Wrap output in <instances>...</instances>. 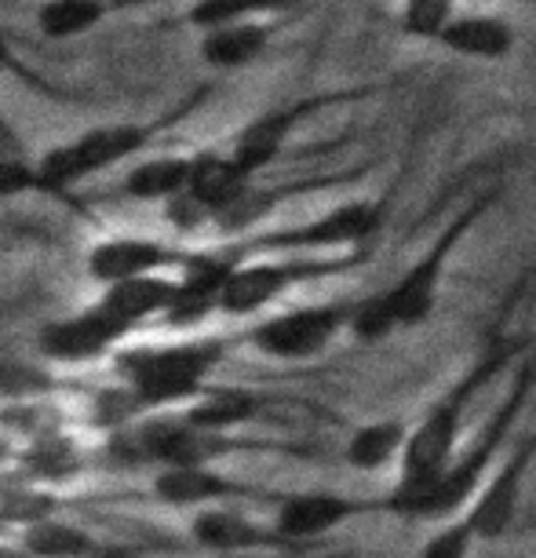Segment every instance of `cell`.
<instances>
[{"mask_svg":"<svg viewBox=\"0 0 536 558\" xmlns=\"http://www.w3.org/2000/svg\"><path fill=\"white\" fill-rule=\"evenodd\" d=\"M533 391H536V362L533 357H522L511 376V384H508V395L497 402V409L489 413L486 424L475 430V438L449 457V463L441 468V475L430 482L427 489H419L416 497H409V500L391 504L394 519L441 522V519H453V514L464 511L471 497L482 489L486 475L497 468L503 449L511 446L514 427H519L522 413L533 402Z\"/></svg>","mask_w":536,"mask_h":558,"instance_id":"1","label":"cell"},{"mask_svg":"<svg viewBox=\"0 0 536 558\" xmlns=\"http://www.w3.org/2000/svg\"><path fill=\"white\" fill-rule=\"evenodd\" d=\"M88 558H146L143 551H135V547L129 544H96V551H92Z\"/></svg>","mask_w":536,"mask_h":558,"instance_id":"35","label":"cell"},{"mask_svg":"<svg viewBox=\"0 0 536 558\" xmlns=\"http://www.w3.org/2000/svg\"><path fill=\"white\" fill-rule=\"evenodd\" d=\"M0 73L12 77L15 84H23V88L34 92V96L48 99V102H84L81 92H73V88H66V84L45 77L34 62H26L23 56H19V48L4 37V29H0Z\"/></svg>","mask_w":536,"mask_h":558,"instance_id":"29","label":"cell"},{"mask_svg":"<svg viewBox=\"0 0 536 558\" xmlns=\"http://www.w3.org/2000/svg\"><path fill=\"white\" fill-rule=\"evenodd\" d=\"M92 424L102 430H129L132 424H139L143 416H150L143 409V402L135 398L129 387H102V391L92 398Z\"/></svg>","mask_w":536,"mask_h":558,"instance_id":"32","label":"cell"},{"mask_svg":"<svg viewBox=\"0 0 536 558\" xmlns=\"http://www.w3.org/2000/svg\"><path fill=\"white\" fill-rule=\"evenodd\" d=\"M23 551L29 558H88L96 551V536L88 530H81L77 522H66L59 514H51L45 522L26 525L23 536H19Z\"/></svg>","mask_w":536,"mask_h":558,"instance_id":"27","label":"cell"},{"mask_svg":"<svg viewBox=\"0 0 536 558\" xmlns=\"http://www.w3.org/2000/svg\"><path fill=\"white\" fill-rule=\"evenodd\" d=\"M0 150H12V154H23V150H15V146H12V143H4V140H0Z\"/></svg>","mask_w":536,"mask_h":558,"instance_id":"39","label":"cell"},{"mask_svg":"<svg viewBox=\"0 0 536 558\" xmlns=\"http://www.w3.org/2000/svg\"><path fill=\"white\" fill-rule=\"evenodd\" d=\"M275 530L289 547H310L336 533L340 525L362 519V514H387L383 497H346V493L332 489H303V493H281L275 500Z\"/></svg>","mask_w":536,"mask_h":558,"instance_id":"10","label":"cell"},{"mask_svg":"<svg viewBox=\"0 0 536 558\" xmlns=\"http://www.w3.org/2000/svg\"><path fill=\"white\" fill-rule=\"evenodd\" d=\"M478 544L475 530L467 525L464 514H453V519H441L438 533L419 547L416 558H471V547Z\"/></svg>","mask_w":536,"mask_h":558,"instance_id":"33","label":"cell"},{"mask_svg":"<svg viewBox=\"0 0 536 558\" xmlns=\"http://www.w3.org/2000/svg\"><path fill=\"white\" fill-rule=\"evenodd\" d=\"M252 183H256V179H248L241 172L227 150H197L191 165V183H186V197H191L208 216V223H212V219L223 213V208L234 205Z\"/></svg>","mask_w":536,"mask_h":558,"instance_id":"17","label":"cell"},{"mask_svg":"<svg viewBox=\"0 0 536 558\" xmlns=\"http://www.w3.org/2000/svg\"><path fill=\"white\" fill-rule=\"evenodd\" d=\"M8 457V438H0V460Z\"/></svg>","mask_w":536,"mask_h":558,"instance_id":"38","label":"cell"},{"mask_svg":"<svg viewBox=\"0 0 536 558\" xmlns=\"http://www.w3.org/2000/svg\"><path fill=\"white\" fill-rule=\"evenodd\" d=\"M84 449L73 441L66 430H48V435L29 438L23 449L15 452V468L23 482H34V486L56 489L62 482H73L84 471Z\"/></svg>","mask_w":536,"mask_h":558,"instance_id":"18","label":"cell"},{"mask_svg":"<svg viewBox=\"0 0 536 558\" xmlns=\"http://www.w3.org/2000/svg\"><path fill=\"white\" fill-rule=\"evenodd\" d=\"M489 205H492V194L475 197L453 223L430 241V248L391 289L376 292L369 300H354V314L346 329L362 343H380L398 329H416V325H424L438 307V292H441V278H446L449 259H453V252L460 248V241L471 234V227L486 216Z\"/></svg>","mask_w":536,"mask_h":558,"instance_id":"2","label":"cell"},{"mask_svg":"<svg viewBox=\"0 0 536 558\" xmlns=\"http://www.w3.org/2000/svg\"><path fill=\"white\" fill-rule=\"evenodd\" d=\"M191 165L194 154H161L146 157L143 165H135L121 183V194L135 205H168L172 197L186 194L191 183Z\"/></svg>","mask_w":536,"mask_h":558,"instance_id":"22","label":"cell"},{"mask_svg":"<svg viewBox=\"0 0 536 558\" xmlns=\"http://www.w3.org/2000/svg\"><path fill=\"white\" fill-rule=\"evenodd\" d=\"M270 37H275V26L270 23L241 19V23L205 29L202 45H197V56L212 70H245L270 48Z\"/></svg>","mask_w":536,"mask_h":558,"instance_id":"21","label":"cell"},{"mask_svg":"<svg viewBox=\"0 0 536 558\" xmlns=\"http://www.w3.org/2000/svg\"><path fill=\"white\" fill-rule=\"evenodd\" d=\"M194 256V248L172 245L161 238H143V234H113L102 238L88 248L84 270L99 286H113V281H132V278H150V274L183 270L186 259Z\"/></svg>","mask_w":536,"mask_h":558,"instance_id":"13","label":"cell"},{"mask_svg":"<svg viewBox=\"0 0 536 558\" xmlns=\"http://www.w3.org/2000/svg\"><path fill=\"white\" fill-rule=\"evenodd\" d=\"M56 387L59 380L48 368L23 365V362L0 365V398H4V402H45Z\"/></svg>","mask_w":536,"mask_h":558,"instance_id":"31","label":"cell"},{"mask_svg":"<svg viewBox=\"0 0 536 558\" xmlns=\"http://www.w3.org/2000/svg\"><path fill=\"white\" fill-rule=\"evenodd\" d=\"M405 438H409V424L398 416L362 424V427H354L351 438H346L343 463L351 471H362V475H376V471H383L402 460Z\"/></svg>","mask_w":536,"mask_h":558,"instance_id":"23","label":"cell"},{"mask_svg":"<svg viewBox=\"0 0 536 558\" xmlns=\"http://www.w3.org/2000/svg\"><path fill=\"white\" fill-rule=\"evenodd\" d=\"M124 340H132V332L107 307L92 303V307H81L77 314L40 325L37 354L48 365H92L118 354Z\"/></svg>","mask_w":536,"mask_h":558,"instance_id":"11","label":"cell"},{"mask_svg":"<svg viewBox=\"0 0 536 558\" xmlns=\"http://www.w3.org/2000/svg\"><path fill=\"white\" fill-rule=\"evenodd\" d=\"M129 430L135 457L157 468H197V463H216L227 452L241 449V441L223 430L197 427L183 413H150Z\"/></svg>","mask_w":536,"mask_h":558,"instance_id":"9","label":"cell"},{"mask_svg":"<svg viewBox=\"0 0 536 558\" xmlns=\"http://www.w3.org/2000/svg\"><path fill=\"white\" fill-rule=\"evenodd\" d=\"M387 205L383 202H346L340 208L307 219V223H292L278 230H263V234L227 241L230 256L237 263L252 259L256 252H285V256H332L336 248H362L383 230Z\"/></svg>","mask_w":536,"mask_h":558,"instance_id":"5","label":"cell"},{"mask_svg":"<svg viewBox=\"0 0 536 558\" xmlns=\"http://www.w3.org/2000/svg\"><path fill=\"white\" fill-rule=\"evenodd\" d=\"M208 558H285L278 551H227V555H208Z\"/></svg>","mask_w":536,"mask_h":558,"instance_id":"37","label":"cell"},{"mask_svg":"<svg viewBox=\"0 0 536 558\" xmlns=\"http://www.w3.org/2000/svg\"><path fill=\"white\" fill-rule=\"evenodd\" d=\"M51 514H59V497L45 486H34V482H23L15 489H4L0 493V522L4 525H26L34 522H45Z\"/></svg>","mask_w":536,"mask_h":558,"instance_id":"30","label":"cell"},{"mask_svg":"<svg viewBox=\"0 0 536 558\" xmlns=\"http://www.w3.org/2000/svg\"><path fill=\"white\" fill-rule=\"evenodd\" d=\"M191 541L205 547L208 555L227 551H296L289 547L270 525L256 522L252 514L219 504V508H202L191 519Z\"/></svg>","mask_w":536,"mask_h":558,"instance_id":"16","label":"cell"},{"mask_svg":"<svg viewBox=\"0 0 536 558\" xmlns=\"http://www.w3.org/2000/svg\"><path fill=\"white\" fill-rule=\"evenodd\" d=\"M536 463V427H529L525 435L503 449V457L497 460V468L489 471L482 489L471 497V504L460 514L467 519V525L475 530L478 541H500L519 519L522 508V489Z\"/></svg>","mask_w":536,"mask_h":558,"instance_id":"8","label":"cell"},{"mask_svg":"<svg viewBox=\"0 0 536 558\" xmlns=\"http://www.w3.org/2000/svg\"><path fill=\"white\" fill-rule=\"evenodd\" d=\"M154 0H45L37 8V29L48 40H73L92 34L113 15L135 12Z\"/></svg>","mask_w":536,"mask_h":558,"instance_id":"20","label":"cell"},{"mask_svg":"<svg viewBox=\"0 0 536 558\" xmlns=\"http://www.w3.org/2000/svg\"><path fill=\"white\" fill-rule=\"evenodd\" d=\"M365 252H340V256H281V259H241L230 270L223 292H219V311L230 318H248L256 311H267L278 303L289 289L303 286V281L332 278L357 267Z\"/></svg>","mask_w":536,"mask_h":558,"instance_id":"6","label":"cell"},{"mask_svg":"<svg viewBox=\"0 0 536 558\" xmlns=\"http://www.w3.org/2000/svg\"><path fill=\"white\" fill-rule=\"evenodd\" d=\"M154 500L175 511H202L219 504L237 500H278L281 493H263L248 482H237L216 471V463H197V468H157L154 475Z\"/></svg>","mask_w":536,"mask_h":558,"instance_id":"14","label":"cell"},{"mask_svg":"<svg viewBox=\"0 0 536 558\" xmlns=\"http://www.w3.org/2000/svg\"><path fill=\"white\" fill-rule=\"evenodd\" d=\"M300 0H197L186 12V26L194 29H216L227 23H241V19H259V15H278L296 8Z\"/></svg>","mask_w":536,"mask_h":558,"instance_id":"28","label":"cell"},{"mask_svg":"<svg viewBox=\"0 0 536 558\" xmlns=\"http://www.w3.org/2000/svg\"><path fill=\"white\" fill-rule=\"evenodd\" d=\"M237 267V259L230 256L227 245L216 248H194V256L186 259V267L179 270L172 303L161 314V322L175 332H194L219 311V292H223L230 270Z\"/></svg>","mask_w":536,"mask_h":558,"instance_id":"12","label":"cell"},{"mask_svg":"<svg viewBox=\"0 0 536 558\" xmlns=\"http://www.w3.org/2000/svg\"><path fill=\"white\" fill-rule=\"evenodd\" d=\"M0 140L4 143H12L15 150H23V140H19V132H15V124L4 118V113H0Z\"/></svg>","mask_w":536,"mask_h":558,"instance_id":"36","label":"cell"},{"mask_svg":"<svg viewBox=\"0 0 536 558\" xmlns=\"http://www.w3.org/2000/svg\"><path fill=\"white\" fill-rule=\"evenodd\" d=\"M172 289H175V278H168V274H150V278H132V281L102 286V296L96 303L99 307H107L113 318L135 336L143 325L157 322L168 311V303H172Z\"/></svg>","mask_w":536,"mask_h":558,"instance_id":"19","label":"cell"},{"mask_svg":"<svg viewBox=\"0 0 536 558\" xmlns=\"http://www.w3.org/2000/svg\"><path fill=\"white\" fill-rule=\"evenodd\" d=\"M208 96H212V84H197L191 96H183L172 110L157 113L150 121H113V124H99V129H88L77 140L59 143L40 154L37 168L45 172V179L56 191L77 194V186L88 183L92 175L146 154L157 140H165L186 118H194L197 107L208 102Z\"/></svg>","mask_w":536,"mask_h":558,"instance_id":"3","label":"cell"},{"mask_svg":"<svg viewBox=\"0 0 536 558\" xmlns=\"http://www.w3.org/2000/svg\"><path fill=\"white\" fill-rule=\"evenodd\" d=\"M230 347H234L230 336L139 343L121 347L113 354V365H118L121 384L139 398L146 413H168V409L191 405L197 395L208 391L212 373L230 354Z\"/></svg>","mask_w":536,"mask_h":558,"instance_id":"4","label":"cell"},{"mask_svg":"<svg viewBox=\"0 0 536 558\" xmlns=\"http://www.w3.org/2000/svg\"><path fill=\"white\" fill-rule=\"evenodd\" d=\"M351 314H354V300L292 307L256 322L241 340L256 354L270 357V362H310V357L329 351L336 336L351 325Z\"/></svg>","mask_w":536,"mask_h":558,"instance_id":"7","label":"cell"},{"mask_svg":"<svg viewBox=\"0 0 536 558\" xmlns=\"http://www.w3.org/2000/svg\"><path fill=\"white\" fill-rule=\"evenodd\" d=\"M438 40L467 59H503L514 48V29L492 15H460L449 19Z\"/></svg>","mask_w":536,"mask_h":558,"instance_id":"25","label":"cell"},{"mask_svg":"<svg viewBox=\"0 0 536 558\" xmlns=\"http://www.w3.org/2000/svg\"><path fill=\"white\" fill-rule=\"evenodd\" d=\"M453 4L456 0H405L402 29L409 37L438 40V34L446 29L449 19H453Z\"/></svg>","mask_w":536,"mask_h":558,"instance_id":"34","label":"cell"},{"mask_svg":"<svg viewBox=\"0 0 536 558\" xmlns=\"http://www.w3.org/2000/svg\"><path fill=\"white\" fill-rule=\"evenodd\" d=\"M263 405H267V402H263V395H256V391H241V387H223V391H212V387H208L205 395H197L194 402L183 405L179 413H183L197 427L223 430V435H230V430L252 424V420L263 413Z\"/></svg>","mask_w":536,"mask_h":558,"instance_id":"24","label":"cell"},{"mask_svg":"<svg viewBox=\"0 0 536 558\" xmlns=\"http://www.w3.org/2000/svg\"><path fill=\"white\" fill-rule=\"evenodd\" d=\"M340 96H314V99H300V102H289V107H275V110H263L259 118H252L245 129L234 135V143H230V157H234V165L245 172L248 179H256L263 168L275 165L281 150H285L292 129L310 118L314 110L325 107V102H332Z\"/></svg>","mask_w":536,"mask_h":558,"instance_id":"15","label":"cell"},{"mask_svg":"<svg viewBox=\"0 0 536 558\" xmlns=\"http://www.w3.org/2000/svg\"><path fill=\"white\" fill-rule=\"evenodd\" d=\"M12 197H48L62 208L77 216H92V205L81 194H62L48 183L37 161H29L26 154L0 150V202H12Z\"/></svg>","mask_w":536,"mask_h":558,"instance_id":"26","label":"cell"}]
</instances>
